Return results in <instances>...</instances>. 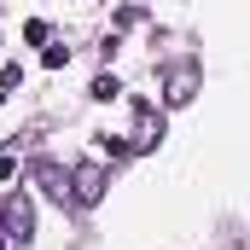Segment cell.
Listing matches in <instances>:
<instances>
[{
    "label": "cell",
    "instance_id": "obj_1",
    "mask_svg": "<svg viewBox=\"0 0 250 250\" xmlns=\"http://www.w3.org/2000/svg\"><path fill=\"white\" fill-rule=\"evenodd\" d=\"M29 233H35L29 204H23L18 192H6V198H0V239H6V245H12V239H18V245H29Z\"/></svg>",
    "mask_w": 250,
    "mask_h": 250
},
{
    "label": "cell",
    "instance_id": "obj_2",
    "mask_svg": "<svg viewBox=\"0 0 250 250\" xmlns=\"http://www.w3.org/2000/svg\"><path fill=\"white\" fill-rule=\"evenodd\" d=\"M99 192H105V169H99V163H87V169L70 175V198H76V204H99Z\"/></svg>",
    "mask_w": 250,
    "mask_h": 250
},
{
    "label": "cell",
    "instance_id": "obj_3",
    "mask_svg": "<svg viewBox=\"0 0 250 250\" xmlns=\"http://www.w3.org/2000/svg\"><path fill=\"white\" fill-rule=\"evenodd\" d=\"M35 181L53 192V198H70V175H64L59 163H35Z\"/></svg>",
    "mask_w": 250,
    "mask_h": 250
},
{
    "label": "cell",
    "instance_id": "obj_4",
    "mask_svg": "<svg viewBox=\"0 0 250 250\" xmlns=\"http://www.w3.org/2000/svg\"><path fill=\"white\" fill-rule=\"evenodd\" d=\"M192 99V70H181L175 82H169V105H187Z\"/></svg>",
    "mask_w": 250,
    "mask_h": 250
},
{
    "label": "cell",
    "instance_id": "obj_5",
    "mask_svg": "<svg viewBox=\"0 0 250 250\" xmlns=\"http://www.w3.org/2000/svg\"><path fill=\"white\" fill-rule=\"evenodd\" d=\"M117 93H123V82H117V76H99V82H93V99H105V105H111Z\"/></svg>",
    "mask_w": 250,
    "mask_h": 250
},
{
    "label": "cell",
    "instance_id": "obj_6",
    "mask_svg": "<svg viewBox=\"0 0 250 250\" xmlns=\"http://www.w3.org/2000/svg\"><path fill=\"white\" fill-rule=\"evenodd\" d=\"M41 64H47V70H64V64H70V47H47Z\"/></svg>",
    "mask_w": 250,
    "mask_h": 250
},
{
    "label": "cell",
    "instance_id": "obj_7",
    "mask_svg": "<svg viewBox=\"0 0 250 250\" xmlns=\"http://www.w3.org/2000/svg\"><path fill=\"white\" fill-rule=\"evenodd\" d=\"M23 41H29V47H41V41H47V23H41V18H29V23H23Z\"/></svg>",
    "mask_w": 250,
    "mask_h": 250
}]
</instances>
